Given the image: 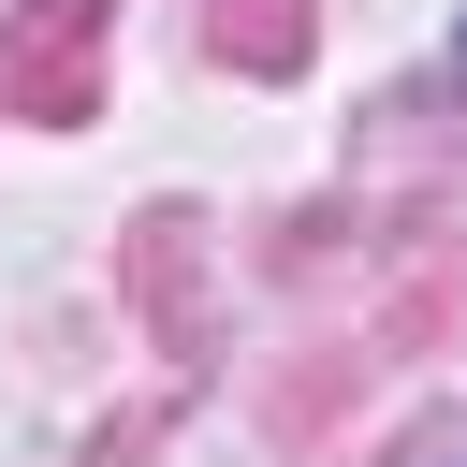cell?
I'll return each instance as SVG.
<instances>
[{
	"label": "cell",
	"instance_id": "6da1fadb",
	"mask_svg": "<svg viewBox=\"0 0 467 467\" xmlns=\"http://www.w3.org/2000/svg\"><path fill=\"white\" fill-rule=\"evenodd\" d=\"M452 73H467V29H452Z\"/></svg>",
	"mask_w": 467,
	"mask_h": 467
},
{
	"label": "cell",
	"instance_id": "7a4b0ae2",
	"mask_svg": "<svg viewBox=\"0 0 467 467\" xmlns=\"http://www.w3.org/2000/svg\"><path fill=\"white\" fill-rule=\"evenodd\" d=\"M452 467H467V452H452Z\"/></svg>",
	"mask_w": 467,
	"mask_h": 467
}]
</instances>
